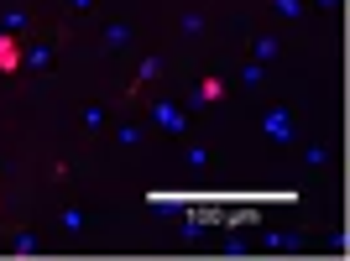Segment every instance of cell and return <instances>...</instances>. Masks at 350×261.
<instances>
[{"instance_id":"obj_1","label":"cell","mask_w":350,"mask_h":261,"mask_svg":"<svg viewBox=\"0 0 350 261\" xmlns=\"http://www.w3.org/2000/svg\"><path fill=\"white\" fill-rule=\"evenodd\" d=\"M16 63H21V47H16V37H0V68L16 73Z\"/></svg>"},{"instance_id":"obj_2","label":"cell","mask_w":350,"mask_h":261,"mask_svg":"<svg viewBox=\"0 0 350 261\" xmlns=\"http://www.w3.org/2000/svg\"><path fill=\"white\" fill-rule=\"evenodd\" d=\"M219 94H225V84H219V79H204V84H199V100H204V105H215Z\"/></svg>"}]
</instances>
